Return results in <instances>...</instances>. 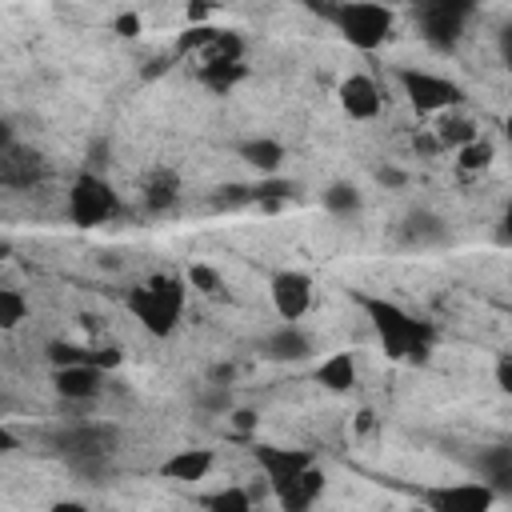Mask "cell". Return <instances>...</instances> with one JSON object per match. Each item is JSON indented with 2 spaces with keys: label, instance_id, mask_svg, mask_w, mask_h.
Segmentation results:
<instances>
[{
  "label": "cell",
  "instance_id": "1",
  "mask_svg": "<svg viewBox=\"0 0 512 512\" xmlns=\"http://www.w3.org/2000/svg\"><path fill=\"white\" fill-rule=\"evenodd\" d=\"M356 304L368 312V324L376 332V340L384 344V352L392 360H408V364H424L436 348V328L428 320H416L408 308H400L396 300L372 296V292H356Z\"/></svg>",
  "mask_w": 512,
  "mask_h": 512
},
{
  "label": "cell",
  "instance_id": "2",
  "mask_svg": "<svg viewBox=\"0 0 512 512\" xmlns=\"http://www.w3.org/2000/svg\"><path fill=\"white\" fill-rule=\"evenodd\" d=\"M116 444H120V432H116V424H104V420H80V424L56 428L48 436V448L84 480L108 476Z\"/></svg>",
  "mask_w": 512,
  "mask_h": 512
},
{
  "label": "cell",
  "instance_id": "3",
  "mask_svg": "<svg viewBox=\"0 0 512 512\" xmlns=\"http://www.w3.org/2000/svg\"><path fill=\"white\" fill-rule=\"evenodd\" d=\"M188 300V276L176 272H156L140 284L128 288V312L140 320L148 336H172Z\"/></svg>",
  "mask_w": 512,
  "mask_h": 512
},
{
  "label": "cell",
  "instance_id": "4",
  "mask_svg": "<svg viewBox=\"0 0 512 512\" xmlns=\"http://www.w3.org/2000/svg\"><path fill=\"white\" fill-rule=\"evenodd\" d=\"M324 16L360 52H376L392 36V24H396L392 20V8L380 4V0H332Z\"/></svg>",
  "mask_w": 512,
  "mask_h": 512
},
{
  "label": "cell",
  "instance_id": "5",
  "mask_svg": "<svg viewBox=\"0 0 512 512\" xmlns=\"http://www.w3.org/2000/svg\"><path fill=\"white\" fill-rule=\"evenodd\" d=\"M120 212V196L104 172L84 168L68 188V220L76 228H100Z\"/></svg>",
  "mask_w": 512,
  "mask_h": 512
},
{
  "label": "cell",
  "instance_id": "6",
  "mask_svg": "<svg viewBox=\"0 0 512 512\" xmlns=\"http://www.w3.org/2000/svg\"><path fill=\"white\" fill-rule=\"evenodd\" d=\"M408 104L424 116H440V112H452L460 100H464V88L440 72H424V68H400L396 72Z\"/></svg>",
  "mask_w": 512,
  "mask_h": 512
},
{
  "label": "cell",
  "instance_id": "7",
  "mask_svg": "<svg viewBox=\"0 0 512 512\" xmlns=\"http://www.w3.org/2000/svg\"><path fill=\"white\" fill-rule=\"evenodd\" d=\"M252 456H256V464H260V472L276 496H284L316 464V456L308 448H280V444H256Z\"/></svg>",
  "mask_w": 512,
  "mask_h": 512
},
{
  "label": "cell",
  "instance_id": "8",
  "mask_svg": "<svg viewBox=\"0 0 512 512\" xmlns=\"http://www.w3.org/2000/svg\"><path fill=\"white\" fill-rule=\"evenodd\" d=\"M44 176H48V160H44L32 144L12 140V144L0 148V184H4V188L24 192V188L40 184Z\"/></svg>",
  "mask_w": 512,
  "mask_h": 512
},
{
  "label": "cell",
  "instance_id": "9",
  "mask_svg": "<svg viewBox=\"0 0 512 512\" xmlns=\"http://www.w3.org/2000/svg\"><path fill=\"white\" fill-rule=\"evenodd\" d=\"M416 28H420V40L432 52H456L460 40H464L468 16L452 12V8H416Z\"/></svg>",
  "mask_w": 512,
  "mask_h": 512
},
{
  "label": "cell",
  "instance_id": "10",
  "mask_svg": "<svg viewBox=\"0 0 512 512\" xmlns=\"http://www.w3.org/2000/svg\"><path fill=\"white\" fill-rule=\"evenodd\" d=\"M268 296L280 320H300L312 308V276L300 268H284L268 280Z\"/></svg>",
  "mask_w": 512,
  "mask_h": 512
},
{
  "label": "cell",
  "instance_id": "11",
  "mask_svg": "<svg viewBox=\"0 0 512 512\" xmlns=\"http://www.w3.org/2000/svg\"><path fill=\"white\" fill-rule=\"evenodd\" d=\"M52 388L60 400H72V404H84V400H96L100 388H104V368L92 364V360H76V364H60L52 368Z\"/></svg>",
  "mask_w": 512,
  "mask_h": 512
},
{
  "label": "cell",
  "instance_id": "12",
  "mask_svg": "<svg viewBox=\"0 0 512 512\" xmlns=\"http://www.w3.org/2000/svg\"><path fill=\"white\" fill-rule=\"evenodd\" d=\"M424 504L436 508V512H484V508L496 504V492L484 480H472V484L432 488V492H424Z\"/></svg>",
  "mask_w": 512,
  "mask_h": 512
},
{
  "label": "cell",
  "instance_id": "13",
  "mask_svg": "<svg viewBox=\"0 0 512 512\" xmlns=\"http://www.w3.org/2000/svg\"><path fill=\"white\" fill-rule=\"evenodd\" d=\"M336 100H340L344 116H352V120H376V116H380V108H384V96H380L376 80H372V76H364V72L344 76V80H340V88H336Z\"/></svg>",
  "mask_w": 512,
  "mask_h": 512
},
{
  "label": "cell",
  "instance_id": "14",
  "mask_svg": "<svg viewBox=\"0 0 512 512\" xmlns=\"http://www.w3.org/2000/svg\"><path fill=\"white\" fill-rule=\"evenodd\" d=\"M260 352H264L272 364H300V360H308V356H312V336H308L296 320H284L276 332H268V336H264Z\"/></svg>",
  "mask_w": 512,
  "mask_h": 512
},
{
  "label": "cell",
  "instance_id": "15",
  "mask_svg": "<svg viewBox=\"0 0 512 512\" xmlns=\"http://www.w3.org/2000/svg\"><path fill=\"white\" fill-rule=\"evenodd\" d=\"M400 244L404 248H440V244H448V224L428 208H412L400 220Z\"/></svg>",
  "mask_w": 512,
  "mask_h": 512
},
{
  "label": "cell",
  "instance_id": "16",
  "mask_svg": "<svg viewBox=\"0 0 512 512\" xmlns=\"http://www.w3.org/2000/svg\"><path fill=\"white\" fill-rule=\"evenodd\" d=\"M216 464V452L212 448H180L172 452L168 460H160V476L164 480H176V484H192V480H204Z\"/></svg>",
  "mask_w": 512,
  "mask_h": 512
},
{
  "label": "cell",
  "instance_id": "17",
  "mask_svg": "<svg viewBox=\"0 0 512 512\" xmlns=\"http://www.w3.org/2000/svg\"><path fill=\"white\" fill-rule=\"evenodd\" d=\"M476 468H480V480L500 496L508 492L512 496V448L508 444H496V448H484L476 456Z\"/></svg>",
  "mask_w": 512,
  "mask_h": 512
},
{
  "label": "cell",
  "instance_id": "18",
  "mask_svg": "<svg viewBox=\"0 0 512 512\" xmlns=\"http://www.w3.org/2000/svg\"><path fill=\"white\" fill-rule=\"evenodd\" d=\"M316 384L328 392H352L356 388V356L352 352H332L316 364Z\"/></svg>",
  "mask_w": 512,
  "mask_h": 512
},
{
  "label": "cell",
  "instance_id": "19",
  "mask_svg": "<svg viewBox=\"0 0 512 512\" xmlns=\"http://www.w3.org/2000/svg\"><path fill=\"white\" fill-rule=\"evenodd\" d=\"M140 192H144V208L148 212H168L180 200V176L172 168H152Z\"/></svg>",
  "mask_w": 512,
  "mask_h": 512
},
{
  "label": "cell",
  "instance_id": "20",
  "mask_svg": "<svg viewBox=\"0 0 512 512\" xmlns=\"http://www.w3.org/2000/svg\"><path fill=\"white\" fill-rule=\"evenodd\" d=\"M240 160L252 164L256 172H264V176H276L280 164H284V144L272 140V136H252V140L240 144Z\"/></svg>",
  "mask_w": 512,
  "mask_h": 512
},
{
  "label": "cell",
  "instance_id": "21",
  "mask_svg": "<svg viewBox=\"0 0 512 512\" xmlns=\"http://www.w3.org/2000/svg\"><path fill=\"white\" fill-rule=\"evenodd\" d=\"M320 492H324V468L312 464V468H308L284 496H276V504L288 508V512H304V508H312V504L320 500Z\"/></svg>",
  "mask_w": 512,
  "mask_h": 512
},
{
  "label": "cell",
  "instance_id": "22",
  "mask_svg": "<svg viewBox=\"0 0 512 512\" xmlns=\"http://www.w3.org/2000/svg\"><path fill=\"white\" fill-rule=\"evenodd\" d=\"M196 76H200L204 88H212L216 96H224V92H232L248 76V64L244 60H216V64H200Z\"/></svg>",
  "mask_w": 512,
  "mask_h": 512
},
{
  "label": "cell",
  "instance_id": "23",
  "mask_svg": "<svg viewBox=\"0 0 512 512\" xmlns=\"http://www.w3.org/2000/svg\"><path fill=\"white\" fill-rule=\"evenodd\" d=\"M324 208L332 212V216H356L360 212V204H364V196H360V188L356 184H348V180H332L328 188H324Z\"/></svg>",
  "mask_w": 512,
  "mask_h": 512
},
{
  "label": "cell",
  "instance_id": "24",
  "mask_svg": "<svg viewBox=\"0 0 512 512\" xmlns=\"http://www.w3.org/2000/svg\"><path fill=\"white\" fill-rule=\"evenodd\" d=\"M200 60L204 64H216V60H244V36L240 32H232V28H216V36L200 48Z\"/></svg>",
  "mask_w": 512,
  "mask_h": 512
},
{
  "label": "cell",
  "instance_id": "25",
  "mask_svg": "<svg viewBox=\"0 0 512 512\" xmlns=\"http://www.w3.org/2000/svg\"><path fill=\"white\" fill-rule=\"evenodd\" d=\"M492 160H496V148H492V140H484V136H476V140H468L464 148H456V168L468 172V176L492 168Z\"/></svg>",
  "mask_w": 512,
  "mask_h": 512
},
{
  "label": "cell",
  "instance_id": "26",
  "mask_svg": "<svg viewBox=\"0 0 512 512\" xmlns=\"http://www.w3.org/2000/svg\"><path fill=\"white\" fill-rule=\"evenodd\" d=\"M292 192H296V184H292V180H284V176H268V180L252 184V204H260V208L276 212V208H284V204L292 200Z\"/></svg>",
  "mask_w": 512,
  "mask_h": 512
},
{
  "label": "cell",
  "instance_id": "27",
  "mask_svg": "<svg viewBox=\"0 0 512 512\" xmlns=\"http://www.w3.org/2000/svg\"><path fill=\"white\" fill-rule=\"evenodd\" d=\"M252 492L248 488H216V492H204L200 504L212 508V512H248L252 508Z\"/></svg>",
  "mask_w": 512,
  "mask_h": 512
},
{
  "label": "cell",
  "instance_id": "28",
  "mask_svg": "<svg viewBox=\"0 0 512 512\" xmlns=\"http://www.w3.org/2000/svg\"><path fill=\"white\" fill-rule=\"evenodd\" d=\"M436 140H440V148H464L468 140H476V124L464 116H440Z\"/></svg>",
  "mask_w": 512,
  "mask_h": 512
},
{
  "label": "cell",
  "instance_id": "29",
  "mask_svg": "<svg viewBox=\"0 0 512 512\" xmlns=\"http://www.w3.org/2000/svg\"><path fill=\"white\" fill-rule=\"evenodd\" d=\"M28 320V300L20 288H0V328L12 332Z\"/></svg>",
  "mask_w": 512,
  "mask_h": 512
},
{
  "label": "cell",
  "instance_id": "30",
  "mask_svg": "<svg viewBox=\"0 0 512 512\" xmlns=\"http://www.w3.org/2000/svg\"><path fill=\"white\" fill-rule=\"evenodd\" d=\"M188 288L192 292H204V296H220L224 292V276L212 268V264H188Z\"/></svg>",
  "mask_w": 512,
  "mask_h": 512
},
{
  "label": "cell",
  "instance_id": "31",
  "mask_svg": "<svg viewBox=\"0 0 512 512\" xmlns=\"http://www.w3.org/2000/svg\"><path fill=\"white\" fill-rule=\"evenodd\" d=\"M212 36H216L212 24H188V28L180 32V40H176V56H184V52H200Z\"/></svg>",
  "mask_w": 512,
  "mask_h": 512
},
{
  "label": "cell",
  "instance_id": "32",
  "mask_svg": "<svg viewBox=\"0 0 512 512\" xmlns=\"http://www.w3.org/2000/svg\"><path fill=\"white\" fill-rule=\"evenodd\" d=\"M48 360H52V368H60V364H76V360H88V348H76V344L52 340V344H48Z\"/></svg>",
  "mask_w": 512,
  "mask_h": 512
},
{
  "label": "cell",
  "instance_id": "33",
  "mask_svg": "<svg viewBox=\"0 0 512 512\" xmlns=\"http://www.w3.org/2000/svg\"><path fill=\"white\" fill-rule=\"evenodd\" d=\"M212 204H216V208H240V204H252V188H244V184H228V188H220V192L212 196Z\"/></svg>",
  "mask_w": 512,
  "mask_h": 512
},
{
  "label": "cell",
  "instance_id": "34",
  "mask_svg": "<svg viewBox=\"0 0 512 512\" xmlns=\"http://www.w3.org/2000/svg\"><path fill=\"white\" fill-rule=\"evenodd\" d=\"M200 404H204L208 412H232V392H228V384L212 380V392H204Z\"/></svg>",
  "mask_w": 512,
  "mask_h": 512
},
{
  "label": "cell",
  "instance_id": "35",
  "mask_svg": "<svg viewBox=\"0 0 512 512\" xmlns=\"http://www.w3.org/2000/svg\"><path fill=\"white\" fill-rule=\"evenodd\" d=\"M228 420H232V428H236L240 436L256 432V424H260V416H256L252 408H232V412H228Z\"/></svg>",
  "mask_w": 512,
  "mask_h": 512
},
{
  "label": "cell",
  "instance_id": "36",
  "mask_svg": "<svg viewBox=\"0 0 512 512\" xmlns=\"http://www.w3.org/2000/svg\"><path fill=\"white\" fill-rule=\"evenodd\" d=\"M412 4H416V8H452V12H464V16H472L480 0H412Z\"/></svg>",
  "mask_w": 512,
  "mask_h": 512
},
{
  "label": "cell",
  "instance_id": "37",
  "mask_svg": "<svg viewBox=\"0 0 512 512\" xmlns=\"http://www.w3.org/2000/svg\"><path fill=\"white\" fill-rule=\"evenodd\" d=\"M112 32H116V36H128V40L140 36V16H136V12H120V16L112 20Z\"/></svg>",
  "mask_w": 512,
  "mask_h": 512
},
{
  "label": "cell",
  "instance_id": "38",
  "mask_svg": "<svg viewBox=\"0 0 512 512\" xmlns=\"http://www.w3.org/2000/svg\"><path fill=\"white\" fill-rule=\"evenodd\" d=\"M496 52H500V64L512 72V20H508V24L496 32Z\"/></svg>",
  "mask_w": 512,
  "mask_h": 512
},
{
  "label": "cell",
  "instance_id": "39",
  "mask_svg": "<svg viewBox=\"0 0 512 512\" xmlns=\"http://www.w3.org/2000/svg\"><path fill=\"white\" fill-rule=\"evenodd\" d=\"M496 244H500V248H512V200L504 204V212H500V220H496Z\"/></svg>",
  "mask_w": 512,
  "mask_h": 512
},
{
  "label": "cell",
  "instance_id": "40",
  "mask_svg": "<svg viewBox=\"0 0 512 512\" xmlns=\"http://www.w3.org/2000/svg\"><path fill=\"white\" fill-rule=\"evenodd\" d=\"M376 184H384V188H404V184H408V176H404L400 168L384 164V168H376Z\"/></svg>",
  "mask_w": 512,
  "mask_h": 512
},
{
  "label": "cell",
  "instance_id": "41",
  "mask_svg": "<svg viewBox=\"0 0 512 512\" xmlns=\"http://www.w3.org/2000/svg\"><path fill=\"white\" fill-rule=\"evenodd\" d=\"M104 164H108V140H92L88 144V168L104 172Z\"/></svg>",
  "mask_w": 512,
  "mask_h": 512
},
{
  "label": "cell",
  "instance_id": "42",
  "mask_svg": "<svg viewBox=\"0 0 512 512\" xmlns=\"http://www.w3.org/2000/svg\"><path fill=\"white\" fill-rule=\"evenodd\" d=\"M496 388H500L504 396H512V356H504V360L496 364Z\"/></svg>",
  "mask_w": 512,
  "mask_h": 512
},
{
  "label": "cell",
  "instance_id": "43",
  "mask_svg": "<svg viewBox=\"0 0 512 512\" xmlns=\"http://www.w3.org/2000/svg\"><path fill=\"white\" fill-rule=\"evenodd\" d=\"M208 12H212V0H192L188 4V24H204Z\"/></svg>",
  "mask_w": 512,
  "mask_h": 512
},
{
  "label": "cell",
  "instance_id": "44",
  "mask_svg": "<svg viewBox=\"0 0 512 512\" xmlns=\"http://www.w3.org/2000/svg\"><path fill=\"white\" fill-rule=\"evenodd\" d=\"M16 448V436H12V428H0V452H12Z\"/></svg>",
  "mask_w": 512,
  "mask_h": 512
},
{
  "label": "cell",
  "instance_id": "45",
  "mask_svg": "<svg viewBox=\"0 0 512 512\" xmlns=\"http://www.w3.org/2000/svg\"><path fill=\"white\" fill-rule=\"evenodd\" d=\"M356 428H360V432H368V428H372V412H360V420H356Z\"/></svg>",
  "mask_w": 512,
  "mask_h": 512
},
{
  "label": "cell",
  "instance_id": "46",
  "mask_svg": "<svg viewBox=\"0 0 512 512\" xmlns=\"http://www.w3.org/2000/svg\"><path fill=\"white\" fill-rule=\"evenodd\" d=\"M504 136H508V144H512V116L504 120Z\"/></svg>",
  "mask_w": 512,
  "mask_h": 512
},
{
  "label": "cell",
  "instance_id": "47",
  "mask_svg": "<svg viewBox=\"0 0 512 512\" xmlns=\"http://www.w3.org/2000/svg\"><path fill=\"white\" fill-rule=\"evenodd\" d=\"M380 4H388V8H392V4H412V0H380Z\"/></svg>",
  "mask_w": 512,
  "mask_h": 512
}]
</instances>
